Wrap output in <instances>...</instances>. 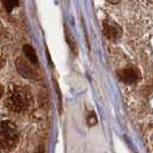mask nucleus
<instances>
[{"mask_svg": "<svg viewBox=\"0 0 153 153\" xmlns=\"http://www.w3.org/2000/svg\"><path fill=\"white\" fill-rule=\"evenodd\" d=\"M1 1L6 8V10H8V12H12L19 5V0H1Z\"/></svg>", "mask_w": 153, "mask_h": 153, "instance_id": "obj_7", "label": "nucleus"}, {"mask_svg": "<svg viewBox=\"0 0 153 153\" xmlns=\"http://www.w3.org/2000/svg\"><path fill=\"white\" fill-rule=\"evenodd\" d=\"M120 79L122 81L123 83H127V84H134L138 82V79L140 78V75L138 73V70L134 68H127L123 69L120 71Z\"/></svg>", "mask_w": 153, "mask_h": 153, "instance_id": "obj_4", "label": "nucleus"}, {"mask_svg": "<svg viewBox=\"0 0 153 153\" xmlns=\"http://www.w3.org/2000/svg\"><path fill=\"white\" fill-rule=\"evenodd\" d=\"M19 142V130L10 121H0V149L10 151Z\"/></svg>", "mask_w": 153, "mask_h": 153, "instance_id": "obj_1", "label": "nucleus"}, {"mask_svg": "<svg viewBox=\"0 0 153 153\" xmlns=\"http://www.w3.org/2000/svg\"><path fill=\"white\" fill-rule=\"evenodd\" d=\"M104 33L108 39L115 40V39L121 37L122 30L116 23L112 22V21H105L104 22Z\"/></svg>", "mask_w": 153, "mask_h": 153, "instance_id": "obj_3", "label": "nucleus"}, {"mask_svg": "<svg viewBox=\"0 0 153 153\" xmlns=\"http://www.w3.org/2000/svg\"><path fill=\"white\" fill-rule=\"evenodd\" d=\"M107 2H109V4H113V5H116V4H119L121 0H106Z\"/></svg>", "mask_w": 153, "mask_h": 153, "instance_id": "obj_9", "label": "nucleus"}, {"mask_svg": "<svg viewBox=\"0 0 153 153\" xmlns=\"http://www.w3.org/2000/svg\"><path fill=\"white\" fill-rule=\"evenodd\" d=\"M88 123H89V126H93V124H96L97 123V119H96V116L92 114V117L91 115L89 116V119H88Z\"/></svg>", "mask_w": 153, "mask_h": 153, "instance_id": "obj_8", "label": "nucleus"}, {"mask_svg": "<svg viewBox=\"0 0 153 153\" xmlns=\"http://www.w3.org/2000/svg\"><path fill=\"white\" fill-rule=\"evenodd\" d=\"M23 52L25 54L27 59H28L32 65H37V63H38V58H37L36 51H35V48L31 45L25 44V45L23 46Z\"/></svg>", "mask_w": 153, "mask_h": 153, "instance_id": "obj_6", "label": "nucleus"}, {"mask_svg": "<svg viewBox=\"0 0 153 153\" xmlns=\"http://www.w3.org/2000/svg\"><path fill=\"white\" fill-rule=\"evenodd\" d=\"M29 101L30 99H29V96L27 94V92L22 91L21 89H16L12 92V94L8 99V106L13 112L20 113V112H23L24 109H27Z\"/></svg>", "mask_w": 153, "mask_h": 153, "instance_id": "obj_2", "label": "nucleus"}, {"mask_svg": "<svg viewBox=\"0 0 153 153\" xmlns=\"http://www.w3.org/2000/svg\"><path fill=\"white\" fill-rule=\"evenodd\" d=\"M16 67H17L19 73H20L23 77L29 78V79L36 78V74H35L33 69L31 68L29 65H27L22 59H17V60H16Z\"/></svg>", "mask_w": 153, "mask_h": 153, "instance_id": "obj_5", "label": "nucleus"}, {"mask_svg": "<svg viewBox=\"0 0 153 153\" xmlns=\"http://www.w3.org/2000/svg\"><path fill=\"white\" fill-rule=\"evenodd\" d=\"M2 94H4V86L0 84V98L2 97Z\"/></svg>", "mask_w": 153, "mask_h": 153, "instance_id": "obj_10", "label": "nucleus"}]
</instances>
